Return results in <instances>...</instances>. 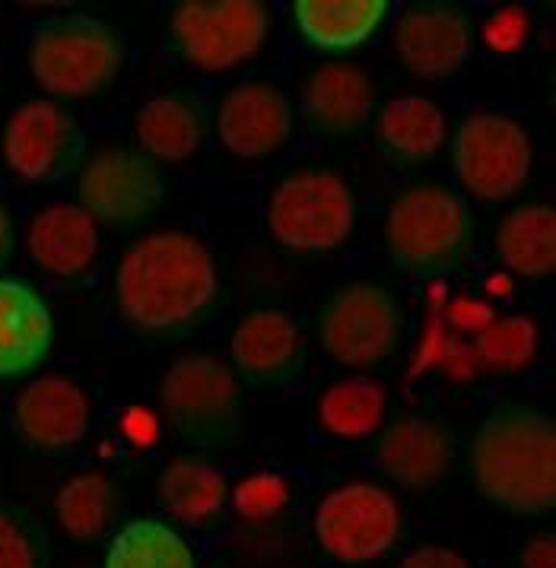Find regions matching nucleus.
<instances>
[{
    "label": "nucleus",
    "instance_id": "5701e85b",
    "mask_svg": "<svg viewBox=\"0 0 556 568\" xmlns=\"http://www.w3.org/2000/svg\"><path fill=\"white\" fill-rule=\"evenodd\" d=\"M388 0H296L290 17L302 42L322 54H350L392 20Z\"/></svg>",
    "mask_w": 556,
    "mask_h": 568
},
{
    "label": "nucleus",
    "instance_id": "9b49d317",
    "mask_svg": "<svg viewBox=\"0 0 556 568\" xmlns=\"http://www.w3.org/2000/svg\"><path fill=\"white\" fill-rule=\"evenodd\" d=\"M165 172L138 146H102L83 160L77 175L80 206L102 226L140 229L165 201Z\"/></svg>",
    "mask_w": 556,
    "mask_h": 568
},
{
    "label": "nucleus",
    "instance_id": "6ab92c4d",
    "mask_svg": "<svg viewBox=\"0 0 556 568\" xmlns=\"http://www.w3.org/2000/svg\"><path fill=\"white\" fill-rule=\"evenodd\" d=\"M99 223L80 204L42 206L26 229V254L51 280H87L99 264Z\"/></svg>",
    "mask_w": 556,
    "mask_h": 568
},
{
    "label": "nucleus",
    "instance_id": "2eb2a0df",
    "mask_svg": "<svg viewBox=\"0 0 556 568\" xmlns=\"http://www.w3.org/2000/svg\"><path fill=\"white\" fill-rule=\"evenodd\" d=\"M305 131L327 146H347L370 128L375 114V83L356 61H325L305 73L300 105Z\"/></svg>",
    "mask_w": 556,
    "mask_h": 568
},
{
    "label": "nucleus",
    "instance_id": "1a4fd4ad",
    "mask_svg": "<svg viewBox=\"0 0 556 568\" xmlns=\"http://www.w3.org/2000/svg\"><path fill=\"white\" fill-rule=\"evenodd\" d=\"M404 534V508L392 489L350 479L327 489L312 511V537L341 566L382 562Z\"/></svg>",
    "mask_w": 556,
    "mask_h": 568
},
{
    "label": "nucleus",
    "instance_id": "f3484780",
    "mask_svg": "<svg viewBox=\"0 0 556 568\" xmlns=\"http://www.w3.org/2000/svg\"><path fill=\"white\" fill-rule=\"evenodd\" d=\"M375 464L401 489H433L448 477L455 464V435L433 416L404 413L382 429Z\"/></svg>",
    "mask_w": 556,
    "mask_h": 568
},
{
    "label": "nucleus",
    "instance_id": "423d86ee",
    "mask_svg": "<svg viewBox=\"0 0 556 568\" xmlns=\"http://www.w3.org/2000/svg\"><path fill=\"white\" fill-rule=\"evenodd\" d=\"M29 70L58 99H93L115 87L128 48L115 26L93 13H61L32 26Z\"/></svg>",
    "mask_w": 556,
    "mask_h": 568
},
{
    "label": "nucleus",
    "instance_id": "c85d7f7f",
    "mask_svg": "<svg viewBox=\"0 0 556 568\" xmlns=\"http://www.w3.org/2000/svg\"><path fill=\"white\" fill-rule=\"evenodd\" d=\"M105 568H198V559L175 524L163 518H134L112 534Z\"/></svg>",
    "mask_w": 556,
    "mask_h": 568
},
{
    "label": "nucleus",
    "instance_id": "7c9ffc66",
    "mask_svg": "<svg viewBox=\"0 0 556 568\" xmlns=\"http://www.w3.org/2000/svg\"><path fill=\"white\" fill-rule=\"evenodd\" d=\"M51 544L46 524L29 508L0 501V568H48Z\"/></svg>",
    "mask_w": 556,
    "mask_h": 568
},
{
    "label": "nucleus",
    "instance_id": "c756f323",
    "mask_svg": "<svg viewBox=\"0 0 556 568\" xmlns=\"http://www.w3.org/2000/svg\"><path fill=\"white\" fill-rule=\"evenodd\" d=\"M540 337H544L540 321L525 312H512V315H493L487 327L474 334L471 349L481 372L496 378H518L532 372L537 363Z\"/></svg>",
    "mask_w": 556,
    "mask_h": 568
},
{
    "label": "nucleus",
    "instance_id": "aec40b11",
    "mask_svg": "<svg viewBox=\"0 0 556 568\" xmlns=\"http://www.w3.org/2000/svg\"><path fill=\"white\" fill-rule=\"evenodd\" d=\"M54 346V315L46 296L20 276H0V382L36 375Z\"/></svg>",
    "mask_w": 556,
    "mask_h": 568
},
{
    "label": "nucleus",
    "instance_id": "2f4dec72",
    "mask_svg": "<svg viewBox=\"0 0 556 568\" xmlns=\"http://www.w3.org/2000/svg\"><path fill=\"white\" fill-rule=\"evenodd\" d=\"M525 32H528L525 7H499L484 26V39L493 51H515L525 42Z\"/></svg>",
    "mask_w": 556,
    "mask_h": 568
},
{
    "label": "nucleus",
    "instance_id": "412c9836",
    "mask_svg": "<svg viewBox=\"0 0 556 568\" xmlns=\"http://www.w3.org/2000/svg\"><path fill=\"white\" fill-rule=\"evenodd\" d=\"M372 140L394 169H419L436 160L448 143V114L429 95H394L375 112Z\"/></svg>",
    "mask_w": 556,
    "mask_h": 568
},
{
    "label": "nucleus",
    "instance_id": "f8f14e48",
    "mask_svg": "<svg viewBox=\"0 0 556 568\" xmlns=\"http://www.w3.org/2000/svg\"><path fill=\"white\" fill-rule=\"evenodd\" d=\"M0 153L20 182H64L87 160V131L64 105L26 99L7 118Z\"/></svg>",
    "mask_w": 556,
    "mask_h": 568
},
{
    "label": "nucleus",
    "instance_id": "9d476101",
    "mask_svg": "<svg viewBox=\"0 0 556 568\" xmlns=\"http://www.w3.org/2000/svg\"><path fill=\"white\" fill-rule=\"evenodd\" d=\"M448 140L455 179L471 197L484 204L509 201L532 179V131L515 114L474 109L458 121Z\"/></svg>",
    "mask_w": 556,
    "mask_h": 568
},
{
    "label": "nucleus",
    "instance_id": "393cba45",
    "mask_svg": "<svg viewBox=\"0 0 556 568\" xmlns=\"http://www.w3.org/2000/svg\"><path fill=\"white\" fill-rule=\"evenodd\" d=\"M210 121L191 92H160L140 105L134 121L138 150L156 162H182L201 150Z\"/></svg>",
    "mask_w": 556,
    "mask_h": 568
},
{
    "label": "nucleus",
    "instance_id": "f03ea898",
    "mask_svg": "<svg viewBox=\"0 0 556 568\" xmlns=\"http://www.w3.org/2000/svg\"><path fill=\"white\" fill-rule=\"evenodd\" d=\"M474 489L496 508L532 518L556 505V426L537 404L506 397L487 409L467 448Z\"/></svg>",
    "mask_w": 556,
    "mask_h": 568
},
{
    "label": "nucleus",
    "instance_id": "f257e3e1",
    "mask_svg": "<svg viewBox=\"0 0 556 568\" xmlns=\"http://www.w3.org/2000/svg\"><path fill=\"white\" fill-rule=\"evenodd\" d=\"M112 296L121 324L143 341L188 337L220 296L213 251L188 229L143 232L118 257Z\"/></svg>",
    "mask_w": 556,
    "mask_h": 568
},
{
    "label": "nucleus",
    "instance_id": "473e14b6",
    "mask_svg": "<svg viewBox=\"0 0 556 568\" xmlns=\"http://www.w3.org/2000/svg\"><path fill=\"white\" fill-rule=\"evenodd\" d=\"M397 568H474V562L464 552H458L455 546L426 540V544H417L414 549H407L401 556Z\"/></svg>",
    "mask_w": 556,
    "mask_h": 568
},
{
    "label": "nucleus",
    "instance_id": "ddd939ff",
    "mask_svg": "<svg viewBox=\"0 0 556 568\" xmlns=\"http://www.w3.org/2000/svg\"><path fill=\"white\" fill-rule=\"evenodd\" d=\"M213 134L232 160H271L296 136V105L277 80H239L213 109Z\"/></svg>",
    "mask_w": 556,
    "mask_h": 568
},
{
    "label": "nucleus",
    "instance_id": "20e7f679",
    "mask_svg": "<svg viewBox=\"0 0 556 568\" xmlns=\"http://www.w3.org/2000/svg\"><path fill=\"white\" fill-rule=\"evenodd\" d=\"M160 407L169 433L194 455L226 452L245 429L242 378L210 353H188L165 368Z\"/></svg>",
    "mask_w": 556,
    "mask_h": 568
},
{
    "label": "nucleus",
    "instance_id": "b1692460",
    "mask_svg": "<svg viewBox=\"0 0 556 568\" xmlns=\"http://www.w3.org/2000/svg\"><path fill=\"white\" fill-rule=\"evenodd\" d=\"M156 493H160V505L165 515L191 530H208L230 508L226 474L216 464H210L208 457L194 455V452L165 460Z\"/></svg>",
    "mask_w": 556,
    "mask_h": 568
},
{
    "label": "nucleus",
    "instance_id": "4c0bfd02",
    "mask_svg": "<svg viewBox=\"0 0 556 568\" xmlns=\"http://www.w3.org/2000/svg\"><path fill=\"white\" fill-rule=\"evenodd\" d=\"M210 568H226V566H210Z\"/></svg>",
    "mask_w": 556,
    "mask_h": 568
},
{
    "label": "nucleus",
    "instance_id": "e433bc0d",
    "mask_svg": "<svg viewBox=\"0 0 556 568\" xmlns=\"http://www.w3.org/2000/svg\"><path fill=\"white\" fill-rule=\"evenodd\" d=\"M13 254H17V216L10 204L0 197V271L10 264Z\"/></svg>",
    "mask_w": 556,
    "mask_h": 568
},
{
    "label": "nucleus",
    "instance_id": "72a5a7b5",
    "mask_svg": "<svg viewBox=\"0 0 556 568\" xmlns=\"http://www.w3.org/2000/svg\"><path fill=\"white\" fill-rule=\"evenodd\" d=\"M121 433H124L128 442H134L138 448H150L160 438V419L143 407L128 409L124 419H121Z\"/></svg>",
    "mask_w": 556,
    "mask_h": 568
},
{
    "label": "nucleus",
    "instance_id": "c9c22d12",
    "mask_svg": "<svg viewBox=\"0 0 556 568\" xmlns=\"http://www.w3.org/2000/svg\"><path fill=\"white\" fill-rule=\"evenodd\" d=\"M518 566L522 568H556V537L550 530H540L525 540L518 552Z\"/></svg>",
    "mask_w": 556,
    "mask_h": 568
},
{
    "label": "nucleus",
    "instance_id": "a211bd4d",
    "mask_svg": "<svg viewBox=\"0 0 556 568\" xmlns=\"http://www.w3.org/2000/svg\"><path fill=\"white\" fill-rule=\"evenodd\" d=\"M305 331L290 312L255 308L235 324L230 341L232 368L252 385H286L305 365Z\"/></svg>",
    "mask_w": 556,
    "mask_h": 568
},
{
    "label": "nucleus",
    "instance_id": "7ed1b4c3",
    "mask_svg": "<svg viewBox=\"0 0 556 568\" xmlns=\"http://www.w3.org/2000/svg\"><path fill=\"white\" fill-rule=\"evenodd\" d=\"M388 257L407 276L445 280L474 254V213L464 194L436 182L404 187L385 216Z\"/></svg>",
    "mask_w": 556,
    "mask_h": 568
},
{
    "label": "nucleus",
    "instance_id": "bb28decb",
    "mask_svg": "<svg viewBox=\"0 0 556 568\" xmlns=\"http://www.w3.org/2000/svg\"><path fill=\"white\" fill-rule=\"evenodd\" d=\"M388 409V390L378 378L347 375L331 382L315 404V423L327 438L360 442L382 429Z\"/></svg>",
    "mask_w": 556,
    "mask_h": 568
},
{
    "label": "nucleus",
    "instance_id": "cd10ccee",
    "mask_svg": "<svg viewBox=\"0 0 556 568\" xmlns=\"http://www.w3.org/2000/svg\"><path fill=\"white\" fill-rule=\"evenodd\" d=\"M496 254L503 267L528 280L556 271V213L550 204L515 206L496 229Z\"/></svg>",
    "mask_w": 556,
    "mask_h": 568
},
{
    "label": "nucleus",
    "instance_id": "dca6fc26",
    "mask_svg": "<svg viewBox=\"0 0 556 568\" xmlns=\"http://www.w3.org/2000/svg\"><path fill=\"white\" fill-rule=\"evenodd\" d=\"M93 407L80 382L61 372L32 375L13 400V433L26 448L61 455L90 435Z\"/></svg>",
    "mask_w": 556,
    "mask_h": 568
},
{
    "label": "nucleus",
    "instance_id": "f704fd0d",
    "mask_svg": "<svg viewBox=\"0 0 556 568\" xmlns=\"http://www.w3.org/2000/svg\"><path fill=\"white\" fill-rule=\"evenodd\" d=\"M448 321L458 327V331H471V334H481L493 321V308L477 302V298H458L448 305Z\"/></svg>",
    "mask_w": 556,
    "mask_h": 568
},
{
    "label": "nucleus",
    "instance_id": "39448f33",
    "mask_svg": "<svg viewBox=\"0 0 556 568\" xmlns=\"http://www.w3.org/2000/svg\"><path fill=\"white\" fill-rule=\"evenodd\" d=\"M264 226L280 248L293 254L341 248L356 226L353 184L334 165L296 162L271 184L264 201Z\"/></svg>",
    "mask_w": 556,
    "mask_h": 568
},
{
    "label": "nucleus",
    "instance_id": "4be33fe9",
    "mask_svg": "<svg viewBox=\"0 0 556 568\" xmlns=\"http://www.w3.org/2000/svg\"><path fill=\"white\" fill-rule=\"evenodd\" d=\"M230 508L242 544L252 556H277L293 540L296 527V489L277 470H257L230 489Z\"/></svg>",
    "mask_w": 556,
    "mask_h": 568
},
{
    "label": "nucleus",
    "instance_id": "4468645a",
    "mask_svg": "<svg viewBox=\"0 0 556 568\" xmlns=\"http://www.w3.org/2000/svg\"><path fill=\"white\" fill-rule=\"evenodd\" d=\"M474 45V13L455 0H419L394 17V54L419 80L455 77L471 61Z\"/></svg>",
    "mask_w": 556,
    "mask_h": 568
},
{
    "label": "nucleus",
    "instance_id": "6e6552de",
    "mask_svg": "<svg viewBox=\"0 0 556 568\" xmlns=\"http://www.w3.org/2000/svg\"><path fill=\"white\" fill-rule=\"evenodd\" d=\"M401 298L378 280L337 283L315 315V334L327 356L344 368L366 372L385 359L404 341Z\"/></svg>",
    "mask_w": 556,
    "mask_h": 568
},
{
    "label": "nucleus",
    "instance_id": "a878e982",
    "mask_svg": "<svg viewBox=\"0 0 556 568\" xmlns=\"http://www.w3.org/2000/svg\"><path fill=\"white\" fill-rule=\"evenodd\" d=\"M121 515V496L115 479L105 470H80L61 483L54 496L58 527L77 544H99L112 534Z\"/></svg>",
    "mask_w": 556,
    "mask_h": 568
},
{
    "label": "nucleus",
    "instance_id": "0eeeda50",
    "mask_svg": "<svg viewBox=\"0 0 556 568\" xmlns=\"http://www.w3.org/2000/svg\"><path fill=\"white\" fill-rule=\"evenodd\" d=\"M271 10L261 0H182L172 7L165 39L179 61L208 77L252 64L267 45Z\"/></svg>",
    "mask_w": 556,
    "mask_h": 568
}]
</instances>
